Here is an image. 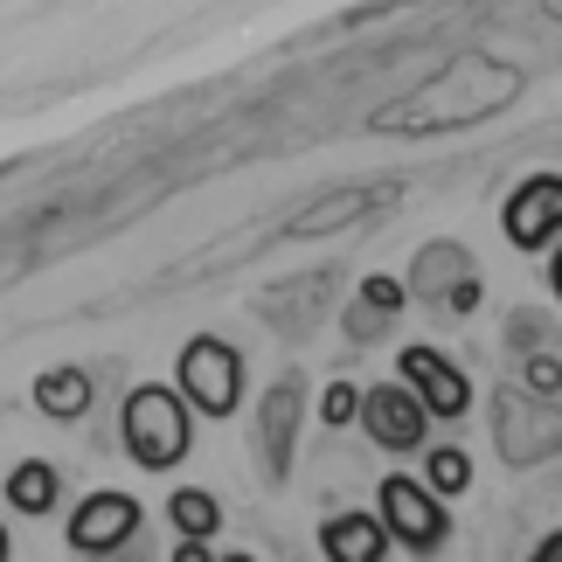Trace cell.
<instances>
[{
	"label": "cell",
	"mask_w": 562,
	"mask_h": 562,
	"mask_svg": "<svg viewBox=\"0 0 562 562\" xmlns=\"http://www.w3.org/2000/svg\"><path fill=\"white\" fill-rule=\"evenodd\" d=\"M480 299H486V278H465V285L451 292L438 313H445V319H472V313H480Z\"/></svg>",
	"instance_id": "603a6c76"
},
{
	"label": "cell",
	"mask_w": 562,
	"mask_h": 562,
	"mask_svg": "<svg viewBox=\"0 0 562 562\" xmlns=\"http://www.w3.org/2000/svg\"><path fill=\"white\" fill-rule=\"evenodd\" d=\"M98 562H146V542H133V549H112V555H98Z\"/></svg>",
	"instance_id": "4316f807"
},
{
	"label": "cell",
	"mask_w": 562,
	"mask_h": 562,
	"mask_svg": "<svg viewBox=\"0 0 562 562\" xmlns=\"http://www.w3.org/2000/svg\"><path fill=\"white\" fill-rule=\"evenodd\" d=\"M119 445L139 472H175L194 451V409L181 403L175 382H139L119 403Z\"/></svg>",
	"instance_id": "7a4b0ae2"
},
{
	"label": "cell",
	"mask_w": 562,
	"mask_h": 562,
	"mask_svg": "<svg viewBox=\"0 0 562 562\" xmlns=\"http://www.w3.org/2000/svg\"><path fill=\"white\" fill-rule=\"evenodd\" d=\"M501 236L514 250H549L562 244V175H528L501 202Z\"/></svg>",
	"instance_id": "ba28073f"
},
{
	"label": "cell",
	"mask_w": 562,
	"mask_h": 562,
	"mask_svg": "<svg viewBox=\"0 0 562 562\" xmlns=\"http://www.w3.org/2000/svg\"><path fill=\"white\" fill-rule=\"evenodd\" d=\"M0 493H8V507L14 514H49L63 501V472L49 459H21L8 480H0Z\"/></svg>",
	"instance_id": "9a60e30c"
},
{
	"label": "cell",
	"mask_w": 562,
	"mask_h": 562,
	"mask_svg": "<svg viewBox=\"0 0 562 562\" xmlns=\"http://www.w3.org/2000/svg\"><path fill=\"white\" fill-rule=\"evenodd\" d=\"M528 562H562V528H549L542 542H535V555H528Z\"/></svg>",
	"instance_id": "d4e9b609"
},
{
	"label": "cell",
	"mask_w": 562,
	"mask_h": 562,
	"mask_svg": "<svg viewBox=\"0 0 562 562\" xmlns=\"http://www.w3.org/2000/svg\"><path fill=\"white\" fill-rule=\"evenodd\" d=\"M139 528H146V507L133 501V493H112V486H104V493H83V501H77L63 542H70L77 562H98V555H112V549H133Z\"/></svg>",
	"instance_id": "52a82bcc"
},
{
	"label": "cell",
	"mask_w": 562,
	"mask_h": 562,
	"mask_svg": "<svg viewBox=\"0 0 562 562\" xmlns=\"http://www.w3.org/2000/svg\"><path fill=\"white\" fill-rule=\"evenodd\" d=\"M361 430L382 445V451H430V409L409 396L403 382H375L361 396Z\"/></svg>",
	"instance_id": "30bf717a"
},
{
	"label": "cell",
	"mask_w": 562,
	"mask_h": 562,
	"mask_svg": "<svg viewBox=\"0 0 562 562\" xmlns=\"http://www.w3.org/2000/svg\"><path fill=\"white\" fill-rule=\"evenodd\" d=\"M549 292H555V299H562V244H555V250H549Z\"/></svg>",
	"instance_id": "484cf974"
},
{
	"label": "cell",
	"mask_w": 562,
	"mask_h": 562,
	"mask_svg": "<svg viewBox=\"0 0 562 562\" xmlns=\"http://www.w3.org/2000/svg\"><path fill=\"white\" fill-rule=\"evenodd\" d=\"M0 562H8V528H0Z\"/></svg>",
	"instance_id": "f1b7e54d"
},
{
	"label": "cell",
	"mask_w": 562,
	"mask_h": 562,
	"mask_svg": "<svg viewBox=\"0 0 562 562\" xmlns=\"http://www.w3.org/2000/svg\"><path fill=\"white\" fill-rule=\"evenodd\" d=\"M340 334H348L355 348H375V340L389 334V313H375V306H361V299H355V306L340 313Z\"/></svg>",
	"instance_id": "7402d4cb"
},
{
	"label": "cell",
	"mask_w": 562,
	"mask_h": 562,
	"mask_svg": "<svg viewBox=\"0 0 562 562\" xmlns=\"http://www.w3.org/2000/svg\"><path fill=\"white\" fill-rule=\"evenodd\" d=\"M521 389L528 396H542V403H562V355L549 348V355H528L521 361Z\"/></svg>",
	"instance_id": "ffe728a7"
},
{
	"label": "cell",
	"mask_w": 562,
	"mask_h": 562,
	"mask_svg": "<svg viewBox=\"0 0 562 562\" xmlns=\"http://www.w3.org/2000/svg\"><path fill=\"white\" fill-rule=\"evenodd\" d=\"M167 562H223V555H215L209 542H175V555H167Z\"/></svg>",
	"instance_id": "cb8c5ba5"
},
{
	"label": "cell",
	"mask_w": 562,
	"mask_h": 562,
	"mask_svg": "<svg viewBox=\"0 0 562 562\" xmlns=\"http://www.w3.org/2000/svg\"><path fill=\"white\" fill-rule=\"evenodd\" d=\"M223 562H257V555H250V549H236V555H223Z\"/></svg>",
	"instance_id": "83f0119b"
},
{
	"label": "cell",
	"mask_w": 562,
	"mask_h": 562,
	"mask_svg": "<svg viewBox=\"0 0 562 562\" xmlns=\"http://www.w3.org/2000/svg\"><path fill=\"white\" fill-rule=\"evenodd\" d=\"M389 528H382V514H361V507H340L319 521V555L327 562H389Z\"/></svg>",
	"instance_id": "7c38bea8"
},
{
	"label": "cell",
	"mask_w": 562,
	"mask_h": 562,
	"mask_svg": "<svg viewBox=\"0 0 562 562\" xmlns=\"http://www.w3.org/2000/svg\"><path fill=\"white\" fill-rule=\"evenodd\" d=\"M167 521L181 528V542H209V535L223 528V501H215L209 486H175L167 493Z\"/></svg>",
	"instance_id": "2e32d148"
},
{
	"label": "cell",
	"mask_w": 562,
	"mask_h": 562,
	"mask_svg": "<svg viewBox=\"0 0 562 562\" xmlns=\"http://www.w3.org/2000/svg\"><path fill=\"white\" fill-rule=\"evenodd\" d=\"M355 299H361V306H375V313H389V319H396V313L409 306V285H403V278H389V271H369Z\"/></svg>",
	"instance_id": "44dd1931"
},
{
	"label": "cell",
	"mask_w": 562,
	"mask_h": 562,
	"mask_svg": "<svg viewBox=\"0 0 562 562\" xmlns=\"http://www.w3.org/2000/svg\"><path fill=\"white\" fill-rule=\"evenodd\" d=\"M375 514H382V528H389V542L396 549H409L417 562H430L445 549V535H451V514H445V501L430 493L417 472H389L382 480V493H375Z\"/></svg>",
	"instance_id": "5b68a950"
},
{
	"label": "cell",
	"mask_w": 562,
	"mask_h": 562,
	"mask_svg": "<svg viewBox=\"0 0 562 562\" xmlns=\"http://www.w3.org/2000/svg\"><path fill=\"white\" fill-rule=\"evenodd\" d=\"M91 389H98L91 369H77V361H56V369H42V375H35L29 396H35V409H42L49 424H77L83 409H91Z\"/></svg>",
	"instance_id": "5bb4252c"
},
{
	"label": "cell",
	"mask_w": 562,
	"mask_h": 562,
	"mask_svg": "<svg viewBox=\"0 0 562 562\" xmlns=\"http://www.w3.org/2000/svg\"><path fill=\"white\" fill-rule=\"evenodd\" d=\"M175 389L194 417H236L244 409V355L223 334H188L175 355Z\"/></svg>",
	"instance_id": "3957f363"
},
{
	"label": "cell",
	"mask_w": 562,
	"mask_h": 562,
	"mask_svg": "<svg viewBox=\"0 0 562 562\" xmlns=\"http://www.w3.org/2000/svg\"><path fill=\"white\" fill-rule=\"evenodd\" d=\"M521 91H528L521 63L465 49V56H451L438 77H424V83H409L403 98L375 104L369 125H375V133H409V139H424V133H465V125H486V119H501L507 104H521Z\"/></svg>",
	"instance_id": "6da1fadb"
},
{
	"label": "cell",
	"mask_w": 562,
	"mask_h": 562,
	"mask_svg": "<svg viewBox=\"0 0 562 562\" xmlns=\"http://www.w3.org/2000/svg\"><path fill=\"white\" fill-rule=\"evenodd\" d=\"M417 480L438 493V501H465V493H472V459H465V445H430Z\"/></svg>",
	"instance_id": "e0dca14e"
},
{
	"label": "cell",
	"mask_w": 562,
	"mask_h": 562,
	"mask_svg": "<svg viewBox=\"0 0 562 562\" xmlns=\"http://www.w3.org/2000/svg\"><path fill=\"white\" fill-rule=\"evenodd\" d=\"M382 209H389V194H382V188H340V194H327V202L299 209L292 223H285V236H334V229L369 223V215H382Z\"/></svg>",
	"instance_id": "4fadbf2b"
},
{
	"label": "cell",
	"mask_w": 562,
	"mask_h": 562,
	"mask_svg": "<svg viewBox=\"0 0 562 562\" xmlns=\"http://www.w3.org/2000/svg\"><path fill=\"white\" fill-rule=\"evenodd\" d=\"M361 396H369V389H355L348 375L327 382V389H319V424H327V430H348L361 417Z\"/></svg>",
	"instance_id": "ac0fdd59"
},
{
	"label": "cell",
	"mask_w": 562,
	"mask_h": 562,
	"mask_svg": "<svg viewBox=\"0 0 562 562\" xmlns=\"http://www.w3.org/2000/svg\"><path fill=\"white\" fill-rule=\"evenodd\" d=\"M299 417H306V382L285 375L257 396V451H265V472L271 480H292V459H299Z\"/></svg>",
	"instance_id": "9c48e42d"
},
{
	"label": "cell",
	"mask_w": 562,
	"mask_h": 562,
	"mask_svg": "<svg viewBox=\"0 0 562 562\" xmlns=\"http://www.w3.org/2000/svg\"><path fill=\"white\" fill-rule=\"evenodd\" d=\"M465 278H480V257H472L465 244H451V236H438V244H424L417 250V265H409V299H417V306H445L451 292L465 285Z\"/></svg>",
	"instance_id": "8fae6325"
},
{
	"label": "cell",
	"mask_w": 562,
	"mask_h": 562,
	"mask_svg": "<svg viewBox=\"0 0 562 562\" xmlns=\"http://www.w3.org/2000/svg\"><path fill=\"white\" fill-rule=\"evenodd\" d=\"M493 451H501V465H514V472H535V465L562 459V403L528 396L521 382L501 389V396H493Z\"/></svg>",
	"instance_id": "277c9868"
},
{
	"label": "cell",
	"mask_w": 562,
	"mask_h": 562,
	"mask_svg": "<svg viewBox=\"0 0 562 562\" xmlns=\"http://www.w3.org/2000/svg\"><path fill=\"white\" fill-rule=\"evenodd\" d=\"M507 348L521 355V361H528V355H549V319L528 313V306H514V313H507Z\"/></svg>",
	"instance_id": "d6986e66"
},
{
	"label": "cell",
	"mask_w": 562,
	"mask_h": 562,
	"mask_svg": "<svg viewBox=\"0 0 562 562\" xmlns=\"http://www.w3.org/2000/svg\"><path fill=\"white\" fill-rule=\"evenodd\" d=\"M396 382L430 409V424H465V409H472V375H465L445 348L409 340V348L396 355Z\"/></svg>",
	"instance_id": "8992f818"
}]
</instances>
